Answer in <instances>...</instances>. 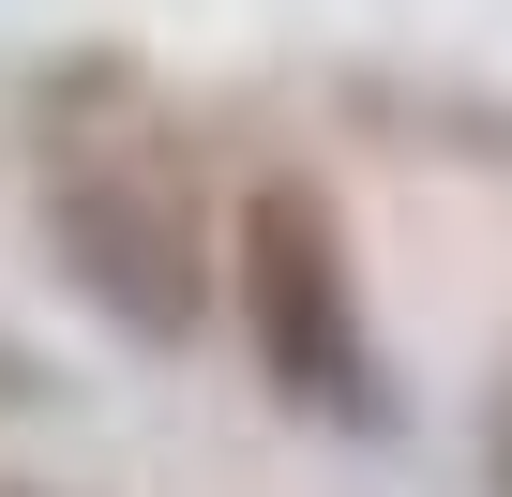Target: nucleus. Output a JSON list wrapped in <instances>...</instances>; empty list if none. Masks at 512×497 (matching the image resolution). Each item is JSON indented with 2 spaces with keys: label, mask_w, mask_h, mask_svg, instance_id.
Returning a JSON list of instances; mask_svg holds the SVG:
<instances>
[{
  "label": "nucleus",
  "mask_w": 512,
  "mask_h": 497,
  "mask_svg": "<svg viewBox=\"0 0 512 497\" xmlns=\"http://www.w3.org/2000/svg\"><path fill=\"white\" fill-rule=\"evenodd\" d=\"M31 196H46L61 272L136 347H181L211 317V181H196V136L166 106H76V121H46L31 136Z\"/></svg>",
  "instance_id": "nucleus-1"
},
{
  "label": "nucleus",
  "mask_w": 512,
  "mask_h": 497,
  "mask_svg": "<svg viewBox=\"0 0 512 497\" xmlns=\"http://www.w3.org/2000/svg\"><path fill=\"white\" fill-rule=\"evenodd\" d=\"M241 332H256V377H272L302 422H377V332H362V257H347V211L272 166L241 196Z\"/></svg>",
  "instance_id": "nucleus-2"
},
{
  "label": "nucleus",
  "mask_w": 512,
  "mask_h": 497,
  "mask_svg": "<svg viewBox=\"0 0 512 497\" xmlns=\"http://www.w3.org/2000/svg\"><path fill=\"white\" fill-rule=\"evenodd\" d=\"M0 497H16V482H0Z\"/></svg>",
  "instance_id": "nucleus-3"
}]
</instances>
